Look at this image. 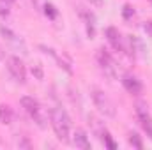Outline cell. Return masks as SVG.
Here are the masks:
<instances>
[{"label": "cell", "instance_id": "6da1fadb", "mask_svg": "<svg viewBox=\"0 0 152 150\" xmlns=\"http://www.w3.org/2000/svg\"><path fill=\"white\" fill-rule=\"evenodd\" d=\"M50 125L58 141L69 143L71 141V117L60 106H53L50 110Z\"/></svg>", "mask_w": 152, "mask_h": 150}, {"label": "cell", "instance_id": "7a4b0ae2", "mask_svg": "<svg viewBox=\"0 0 152 150\" xmlns=\"http://www.w3.org/2000/svg\"><path fill=\"white\" fill-rule=\"evenodd\" d=\"M23 110L28 113V117L36 122L39 129H46L48 127V120H50V111H46V108L39 103L36 97H30V95H23L20 99Z\"/></svg>", "mask_w": 152, "mask_h": 150}, {"label": "cell", "instance_id": "3957f363", "mask_svg": "<svg viewBox=\"0 0 152 150\" xmlns=\"http://www.w3.org/2000/svg\"><path fill=\"white\" fill-rule=\"evenodd\" d=\"M90 97H92V103L94 106L97 108V111L101 113L103 117L106 118H113L117 115V108H115V103L101 90V88H92L90 90Z\"/></svg>", "mask_w": 152, "mask_h": 150}, {"label": "cell", "instance_id": "277c9868", "mask_svg": "<svg viewBox=\"0 0 152 150\" xmlns=\"http://www.w3.org/2000/svg\"><path fill=\"white\" fill-rule=\"evenodd\" d=\"M5 67H7V73L9 76L20 83V85H25L27 83V69H25V64L21 62V58L18 55H11L5 58Z\"/></svg>", "mask_w": 152, "mask_h": 150}, {"label": "cell", "instance_id": "5b68a950", "mask_svg": "<svg viewBox=\"0 0 152 150\" xmlns=\"http://www.w3.org/2000/svg\"><path fill=\"white\" fill-rule=\"evenodd\" d=\"M0 34H2V37L5 39V42L9 44L11 50L18 51V53H21V55H28L27 42L23 41V37H20L12 28H9V27H5V25H0Z\"/></svg>", "mask_w": 152, "mask_h": 150}, {"label": "cell", "instance_id": "8992f818", "mask_svg": "<svg viewBox=\"0 0 152 150\" xmlns=\"http://www.w3.org/2000/svg\"><path fill=\"white\" fill-rule=\"evenodd\" d=\"M96 57H97V64H99L101 71L104 73V76H108L110 79H115L117 78V64L112 58V55L106 50H99Z\"/></svg>", "mask_w": 152, "mask_h": 150}, {"label": "cell", "instance_id": "52a82bcc", "mask_svg": "<svg viewBox=\"0 0 152 150\" xmlns=\"http://www.w3.org/2000/svg\"><path fill=\"white\" fill-rule=\"evenodd\" d=\"M134 111H136V118H138L142 129L152 140V117L149 113V110H147V106H145V103H136V110Z\"/></svg>", "mask_w": 152, "mask_h": 150}, {"label": "cell", "instance_id": "ba28073f", "mask_svg": "<svg viewBox=\"0 0 152 150\" xmlns=\"http://www.w3.org/2000/svg\"><path fill=\"white\" fill-rule=\"evenodd\" d=\"M122 87H124L131 95H138V94H142V90H143L142 81H140L134 74H131V73H126V74L122 76Z\"/></svg>", "mask_w": 152, "mask_h": 150}, {"label": "cell", "instance_id": "9c48e42d", "mask_svg": "<svg viewBox=\"0 0 152 150\" xmlns=\"http://www.w3.org/2000/svg\"><path fill=\"white\" fill-rule=\"evenodd\" d=\"M78 14H80V18H81L83 23H85L87 36L92 39L96 36V16H94L88 9H85V7H78Z\"/></svg>", "mask_w": 152, "mask_h": 150}, {"label": "cell", "instance_id": "30bf717a", "mask_svg": "<svg viewBox=\"0 0 152 150\" xmlns=\"http://www.w3.org/2000/svg\"><path fill=\"white\" fill-rule=\"evenodd\" d=\"M71 143L75 145L76 149H81V150H90L92 149L90 140H88L87 133H85L81 127H78V129L73 131V134H71Z\"/></svg>", "mask_w": 152, "mask_h": 150}, {"label": "cell", "instance_id": "8fae6325", "mask_svg": "<svg viewBox=\"0 0 152 150\" xmlns=\"http://www.w3.org/2000/svg\"><path fill=\"white\" fill-rule=\"evenodd\" d=\"M104 36H106L108 42H110V46L113 48L115 51H124V50H126L124 41H122V36H120L118 28H115V27H108V28L104 30Z\"/></svg>", "mask_w": 152, "mask_h": 150}, {"label": "cell", "instance_id": "7c38bea8", "mask_svg": "<svg viewBox=\"0 0 152 150\" xmlns=\"http://www.w3.org/2000/svg\"><path fill=\"white\" fill-rule=\"evenodd\" d=\"M0 122L4 125H9L12 122V110L7 104H0Z\"/></svg>", "mask_w": 152, "mask_h": 150}, {"label": "cell", "instance_id": "4fadbf2b", "mask_svg": "<svg viewBox=\"0 0 152 150\" xmlns=\"http://www.w3.org/2000/svg\"><path fill=\"white\" fill-rule=\"evenodd\" d=\"M97 136L101 138V141L104 143V147H108V149H110V150L117 149V143H115V141H113V138H112V134L108 133V129H106V127H104V129H103V131H101V133H99Z\"/></svg>", "mask_w": 152, "mask_h": 150}, {"label": "cell", "instance_id": "5bb4252c", "mask_svg": "<svg viewBox=\"0 0 152 150\" xmlns=\"http://www.w3.org/2000/svg\"><path fill=\"white\" fill-rule=\"evenodd\" d=\"M44 14H46L50 20H55V18L58 16V11H57V7H55L53 4L46 2V4H44Z\"/></svg>", "mask_w": 152, "mask_h": 150}, {"label": "cell", "instance_id": "9a60e30c", "mask_svg": "<svg viewBox=\"0 0 152 150\" xmlns=\"http://www.w3.org/2000/svg\"><path fill=\"white\" fill-rule=\"evenodd\" d=\"M129 143H131L134 149H138V150L143 149V141H142V138H140L136 133H129Z\"/></svg>", "mask_w": 152, "mask_h": 150}, {"label": "cell", "instance_id": "2e32d148", "mask_svg": "<svg viewBox=\"0 0 152 150\" xmlns=\"http://www.w3.org/2000/svg\"><path fill=\"white\" fill-rule=\"evenodd\" d=\"M11 2L9 0H0V16L2 18H7L11 14Z\"/></svg>", "mask_w": 152, "mask_h": 150}, {"label": "cell", "instance_id": "e0dca14e", "mask_svg": "<svg viewBox=\"0 0 152 150\" xmlns=\"http://www.w3.org/2000/svg\"><path fill=\"white\" fill-rule=\"evenodd\" d=\"M32 74H34V78H37V79H42L44 78V71H42V66L41 64H36V66H32Z\"/></svg>", "mask_w": 152, "mask_h": 150}, {"label": "cell", "instance_id": "ac0fdd59", "mask_svg": "<svg viewBox=\"0 0 152 150\" xmlns=\"http://www.w3.org/2000/svg\"><path fill=\"white\" fill-rule=\"evenodd\" d=\"M122 16L126 18V20H131L133 16H134V7H131V5H124V9H122Z\"/></svg>", "mask_w": 152, "mask_h": 150}, {"label": "cell", "instance_id": "d6986e66", "mask_svg": "<svg viewBox=\"0 0 152 150\" xmlns=\"http://www.w3.org/2000/svg\"><path fill=\"white\" fill-rule=\"evenodd\" d=\"M143 30H145V32H147V34L152 37V20H151V21H145V25H143Z\"/></svg>", "mask_w": 152, "mask_h": 150}, {"label": "cell", "instance_id": "ffe728a7", "mask_svg": "<svg viewBox=\"0 0 152 150\" xmlns=\"http://www.w3.org/2000/svg\"><path fill=\"white\" fill-rule=\"evenodd\" d=\"M87 2L94 7H103V4H104V0H87Z\"/></svg>", "mask_w": 152, "mask_h": 150}, {"label": "cell", "instance_id": "44dd1931", "mask_svg": "<svg viewBox=\"0 0 152 150\" xmlns=\"http://www.w3.org/2000/svg\"><path fill=\"white\" fill-rule=\"evenodd\" d=\"M5 58H7V57H5V50L0 46V60H5Z\"/></svg>", "mask_w": 152, "mask_h": 150}, {"label": "cell", "instance_id": "7402d4cb", "mask_svg": "<svg viewBox=\"0 0 152 150\" xmlns=\"http://www.w3.org/2000/svg\"><path fill=\"white\" fill-rule=\"evenodd\" d=\"M9 2H11V4H16V2H20V0H9Z\"/></svg>", "mask_w": 152, "mask_h": 150}, {"label": "cell", "instance_id": "603a6c76", "mask_svg": "<svg viewBox=\"0 0 152 150\" xmlns=\"http://www.w3.org/2000/svg\"><path fill=\"white\" fill-rule=\"evenodd\" d=\"M151 2H152V0H151Z\"/></svg>", "mask_w": 152, "mask_h": 150}]
</instances>
